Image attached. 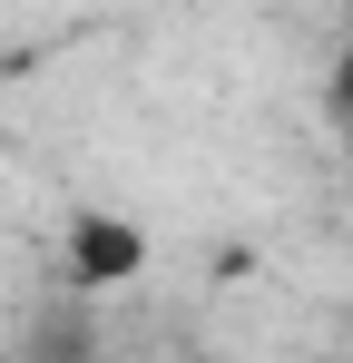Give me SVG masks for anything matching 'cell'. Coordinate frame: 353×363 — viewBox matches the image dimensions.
I'll list each match as a JSON object with an SVG mask.
<instances>
[{"mask_svg": "<svg viewBox=\"0 0 353 363\" xmlns=\"http://www.w3.org/2000/svg\"><path fill=\"white\" fill-rule=\"evenodd\" d=\"M69 265H79L89 285H108V275H138V236H128L118 216H89V226L69 236Z\"/></svg>", "mask_w": 353, "mask_h": 363, "instance_id": "6da1fadb", "label": "cell"}]
</instances>
